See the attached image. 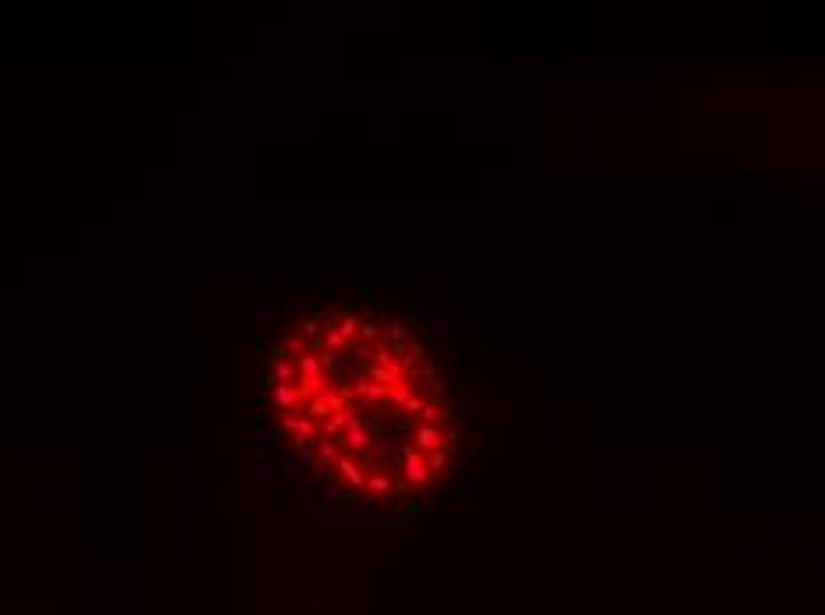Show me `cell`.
Returning <instances> with one entry per match:
<instances>
[{
	"instance_id": "cell-1",
	"label": "cell",
	"mask_w": 825,
	"mask_h": 615,
	"mask_svg": "<svg viewBox=\"0 0 825 615\" xmlns=\"http://www.w3.org/2000/svg\"><path fill=\"white\" fill-rule=\"evenodd\" d=\"M299 406L278 423L331 509L416 512L463 466L466 406L441 356L402 314L317 302L292 324Z\"/></svg>"
}]
</instances>
